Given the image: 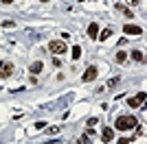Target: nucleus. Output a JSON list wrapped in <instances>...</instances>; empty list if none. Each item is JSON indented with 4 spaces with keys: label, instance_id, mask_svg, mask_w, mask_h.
Returning a JSON list of instances; mask_svg holds the SVG:
<instances>
[{
    "label": "nucleus",
    "instance_id": "8",
    "mask_svg": "<svg viewBox=\"0 0 147 144\" xmlns=\"http://www.w3.org/2000/svg\"><path fill=\"white\" fill-rule=\"evenodd\" d=\"M129 55H132V59H134V61H138V63H143V61H145V55H143L141 50H138V48H136V50H132Z\"/></svg>",
    "mask_w": 147,
    "mask_h": 144
},
{
    "label": "nucleus",
    "instance_id": "6",
    "mask_svg": "<svg viewBox=\"0 0 147 144\" xmlns=\"http://www.w3.org/2000/svg\"><path fill=\"white\" fill-rule=\"evenodd\" d=\"M112 138H114V129L103 127V131H101V140H103V142H112Z\"/></svg>",
    "mask_w": 147,
    "mask_h": 144
},
{
    "label": "nucleus",
    "instance_id": "2",
    "mask_svg": "<svg viewBox=\"0 0 147 144\" xmlns=\"http://www.w3.org/2000/svg\"><path fill=\"white\" fill-rule=\"evenodd\" d=\"M49 50L53 55H64L68 50V46H66V42H61V39H53V42L49 44Z\"/></svg>",
    "mask_w": 147,
    "mask_h": 144
},
{
    "label": "nucleus",
    "instance_id": "18",
    "mask_svg": "<svg viewBox=\"0 0 147 144\" xmlns=\"http://www.w3.org/2000/svg\"><path fill=\"white\" fill-rule=\"evenodd\" d=\"M0 2H2V5H11L13 0H0Z\"/></svg>",
    "mask_w": 147,
    "mask_h": 144
},
{
    "label": "nucleus",
    "instance_id": "5",
    "mask_svg": "<svg viewBox=\"0 0 147 144\" xmlns=\"http://www.w3.org/2000/svg\"><path fill=\"white\" fill-rule=\"evenodd\" d=\"M11 74H13V63H11V61H7V63L0 66V77H2V79H9Z\"/></svg>",
    "mask_w": 147,
    "mask_h": 144
},
{
    "label": "nucleus",
    "instance_id": "20",
    "mask_svg": "<svg viewBox=\"0 0 147 144\" xmlns=\"http://www.w3.org/2000/svg\"><path fill=\"white\" fill-rule=\"evenodd\" d=\"M0 66H2V61H0Z\"/></svg>",
    "mask_w": 147,
    "mask_h": 144
},
{
    "label": "nucleus",
    "instance_id": "3",
    "mask_svg": "<svg viewBox=\"0 0 147 144\" xmlns=\"http://www.w3.org/2000/svg\"><path fill=\"white\" fill-rule=\"evenodd\" d=\"M97 77H99V70H97V66H90L86 72H84V77H81V79H84L86 83H90V81H94Z\"/></svg>",
    "mask_w": 147,
    "mask_h": 144
},
{
    "label": "nucleus",
    "instance_id": "11",
    "mask_svg": "<svg viewBox=\"0 0 147 144\" xmlns=\"http://www.w3.org/2000/svg\"><path fill=\"white\" fill-rule=\"evenodd\" d=\"M110 35H112V29H105V31H101V33L97 35V39H108Z\"/></svg>",
    "mask_w": 147,
    "mask_h": 144
},
{
    "label": "nucleus",
    "instance_id": "10",
    "mask_svg": "<svg viewBox=\"0 0 147 144\" xmlns=\"http://www.w3.org/2000/svg\"><path fill=\"white\" fill-rule=\"evenodd\" d=\"M29 70L33 72V74H37V72H42V61H35V63H33V66H31Z\"/></svg>",
    "mask_w": 147,
    "mask_h": 144
},
{
    "label": "nucleus",
    "instance_id": "12",
    "mask_svg": "<svg viewBox=\"0 0 147 144\" xmlns=\"http://www.w3.org/2000/svg\"><path fill=\"white\" fill-rule=\"evenodd\" d=\"M114 59H117L119 63H123V61L127 59V53H123V50H119V53H117V57H114Z\"/></svg>",
    "mask_w": 147,
    "mask_h": 144
},
{
    "label": "nucleus",
    "instance_id": "9",
    "mask_svg": "<svg viewBox=\"0 0 147 144\" xmlns=\"http://www.w3.org/2000/svg\"><path fill=\"white\" fill-rule=\"evenodd\" d=\"M117 9H119V11H121V13H125V15H127V18H129V20L134 18V13L129 11V9H127V7H125V5H117Z\"/></svg>",
    "mask_w": 147,
    "mask_h": 144
},
{
    "label": "nucleus",
    "instance_id": "14",
    "mask_svg": "<svg viewBox=\"0 0 147 144\" xmlns=\"http://www.w3.org/2000/svg\"><path fill=\"white\" fill-rule=\"evenodd\" d=\"M119 83H121V77H114V79H110V81H108V87H117Z\"/></svg>",
    "mask_w": 147,
    "mask_h": 144
},
{
    "label": "nucleus",
    "instance_id": "7",
    "mask_svg": "<svg viewBox=\"0 0 147 144\" xmlns=\"http://www.w3.org/2000/svg\"><path fill=\"white\" fill-rule=\"evenodd\" d=\"M97 35H99V24L90 22V26H88V37H90V39H97Z\"/></svg>",
    "mask_w": 147,
    "mask_h": 144
},
{
    "label": "nucleus",
    "instance_id": "19",
    "mask_svg": "<svg viewBox=\"0 0 147 144\" xmlns=\"http://www.w3.org/2000/svg\"><path fill=\"white\" fill-rule=\"evenodd\" d=\"M40 2H51V0H40Z\"/></svg>",
    "mask_w": 147,
    "mask_h": 144
},
{
    "label": "nucleus",
    "instance_id": "16",
    "mask_svg": "<svg viewBox=\"0 0 147 144\" xmlns=\"http://www.w3.org/2000/svg\"><path fill=\"white\" fill-rule=\"evenodd\" d=\"M143 0H127V5H132V7H136V5H141Z\"/></svg>",
    "mask_w": 147,
    "mask_h": 144
},
{
    "label": "nucleus",
    "instance_id": "13",
    "mask_svg": "<svg viewBox=\"0 0 147 144\" xmlns=\"http://www.w3.org/2000/svg\"><path fill=\"white\" fill-rule=\"evenodd\" d=\"M129 107H132V109H138V107H141V101H138L136 96H134V98H129Z\"/></svg>",
    "mask_w": 147,
    "mask_h": 144
},
{
    "label": "nucleus",
    "instance_id": "1",
    "mask_svg": "<svg viewBox=\"0 0 147 144\" xmlns=\"http://www.w3.org/2000/svg\"><path fill=\"white\" fill-rule=\"evenodd\" d=\"M136 125H138V120H136L134 116H119L117 122H114V127H117L119 131H127V129H134Z\"/></svg>",
    "mask_w": 147,
    "mask_h": 144
},
{
    "label": "nucleus",
    "instance_id": "15",
    "mask_svg": "<svg viewBox=\"0 0 147 144\" xmlns=\"http://www.w3.org/2000/svg\"><path fill=\"white\" fill-rule=\"evenodd\" d=\"M79 57H81V48L75 46V48H73V59H79Z\"/></svg>",
    "mask_w": 147,
    "mask_h": 144
},
{
    "label": "nucleus",
    "instance_id": "17",
    "mask_svg": "<svg viewBox=\"0 0 147 144\" xmlns=\"http://www.w3.org/2000/svg\"><path fill=\"white\" fill-rule=\"evenodd\" d=\"M129 142H132V140H127V138H121V140H119L117 144H129Z\"/></svg>",
    "mask_w": 147,
    "mask_h": 144
},
{
    "label": "nucleus",
    "instance_id": "4",
    "mask_svg": "<svg viewBox=\"0 0 147 144\" xmlns=\"http://www.w3.org/2000/svg\"><path fill=\"white\" fill-rule=\"evenodd\" d=\"M123 33H125V35H143V29L136 26V24H125V26H123Z\"/></svg>",
    "mask_w": 147,
    "mask_h": 144
}]
</instances>
